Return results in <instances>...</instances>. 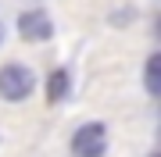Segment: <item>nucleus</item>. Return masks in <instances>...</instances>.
Returning a JSON list of instances; mask_svg holds the SVG:
<instances>
[{"instance_id":"f257e3e1","label":"nucleus","mask_w":161,"mask_h":157,"mask_svg":"<svg viewBox=\"0 0 161 157\" xmlns=\"http://www.w3.org/2000/svg\"><path fill=\"white\" fill-rule=\"evenodd\" d=\"M72 157H104L108 150V125L104 122H86L72 132Z\"/></svg>"},{"instance_id":"f03ea898","label":"nucleus","mask_w":161,"mask_h":157,"mask_svg":"<svg viewBox=\"0 0 161 157\" xmlns=\"http://www.w3.org/2000/svg\"><path fill=\"white\" fill-rule=\"evenodd\" d=\"M32 86H36V79L25 64H4L0 68V97L4 100H25L32 93Z\"/></svg>"},{"instance_id":"7ed1b4c3","label":"nucleus","mask_w":161,"mask_h":157,"mask_svg":"<svg viewBox=\"0 0 161 157\" xmlns=\"http://www.w3.org/2000/svg\"><path fill=\"white\" fill-rule=\"evenodd\" d=\"M18 32L29 43H40V39H50L54 36V22L47 18V11H25L18 18Z\"/></svg>"},{"instance_id":"20e7f679","label":"nucleus","mask_w":161,"mask_h":157,"mask_svg":"<svg viewBox=\"0 0 161 157\" xmlns=\"http://www.w3.org/2000/svg\"><path fill=\"white\" fill-rule=\"evenodd\" d=\"M68 89H72V75L64 68L58 71H50L47 75V104H61L64 97H68Z\"/></svg>"},{"instance_id":"39448f33","label":"nucleus","mask_w":161,"mask_h":157,"mask_svg":"<svg viewBox=\"0 0 161 157\" xmlns=\"http://www.w3.org/2000/svg\"><path fill=\"white\" fill-rule=\"evenodd\" d=\"M143 86H147V93L161 97V50L150 54L147 64H143Z\"/></svg>"},{"instance_id":"423d86ee","label":"nucleus","mask_w":161,"mask_h":157,"mask_svg":"<svg viewBox=\"0 0 161 157\" xmlns=\"http://www.w3.org/2000/svg\"><path fill=\"white\" fill-rule=\"evenodd\" d=\"M150 157H161V150H154V154H150Z\"/></svg>"},{"instance_id":"0eeeda50","label":"nucleus","mask_w":161,"mask_h":157,"mask_svg":"<svg viewBox=\"0 0 161 157\" xmlns=\"http://www.w3.org/2000/svg\"><path fill=\"white\" fill-rule=\"evenodd\" d=\"M158 136H161V128H158Z\"/></svg>"}]
</instances>
